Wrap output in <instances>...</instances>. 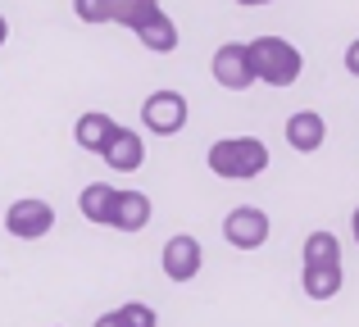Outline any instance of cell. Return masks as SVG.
I'll use <instances>...</instances> for the list:
<instances>
[{
  "label": "cell",
  "mask_w": 359,
  "mask_h": 327,
  "mask_svg": "<svg viewBox=\"0 0 359 327\" xmlns=\"http://www.w3.org/2000/svg\"><path fill=\"white\" fill-rule=\"evenodd\" d=\"M269 168V146L259 137H223L210 146V173L228 177V182H250Z\"/></svg>",
  "instance_id": "1"
},
{
  "label": "cell",
  "mask_w": 359,
  "mask_h": 327,
  "mask_svg": "<svg viewBox=\"0 0 359 327\" xmlns=\"http://www.w3.org/2000/svg\"><path fill=\"white\" fill-rule=\"evenodd\" d=\"M245 60H250V73L255 82H269V87H291L300 78V50L282 36H255L245 46Z\"/></svg>",
  "instance_id": "2"
},
{
  "label": "cell",
  "mask_w": 359,
  "mask_h": 327,
  "mask_svg": "<svg viewBox=\"0 0 359 327\" xmlns=\"http://www.w3.org/2000/svg\"><path fill=\"white\" fill-rule=\"evenodd\" d=\"M0 218H5V232H9V237H18V241H41V237H50V228H55L50 200H36V195L14 200Z\"/></svg>",
  "instance_id": "3"
},
{
  "label": "cell",
  "mask_w": 359,
  "mask_h": 327,
  "mask_svg": "<svg viewBox=\"0 0 359 327\" xmlns=\"http://www.w3.org/2000/svg\"><path fill=\"white\" fill-rule=\"evenodd\" d=\"M159 268H164L168 282H191V277H201V268H205L201 241H196L191 232H177V237H168V241H164V255H159Z\"/></svg>",
  "instance_id": "4"
},
{
  "label": "cell",
  "mask_w": 359,
  "mask_h": 327,
  "mask_svg": "<svg viewBox=\"0 0 359 327\" xmlns=\"http://www.w3.org/2000/svg\"><path fill=\"white\" fill-rule=\"evenodd\" d=\"M141 123L155 137H177L187 127V96H177V91H150L146 105H141Z\"/></svg>",
  "instance_id": "5"
},
{
  "label": "cell",
  "mask_w": 359,
  "mask_h": 327,
  "mask_svg": "<svg viewBox=\"0 0 359 327\" xmlns=\"http://www.w3.org/2000/svg\"><path fill=\"white\" fill-rule=\"evenodd\" d=\"M273 223L264 209H255V204H237V209L223 218V237H228L232 250H259L264 241H269Z\"/></svg>",
  "instance_id": "6"
},
{
  "label": "cell",
  "mask_w": 359,
  "mask_h": 327,
  "mask_svg": "<svg viewBox=\"0 0 359 327\" xmlns=\"http://www.w3.org/2000/svg\"><path fill=\"white\" fill-rule=\"evenodd\" d=\"M214 82H219L223 91H245L255 82L250 73V60H245V46L241 41H228L214 50Z\"/></svg>",
  "instance_id": "7"
},
{
  "label": "cell",
  "mask_w": 359,
  "mask_h": 327,
  "mask_svg": "<svg viewBox=\"0 0 359 327\" xmlns=\"http://www.w3.org/2000/svg\"><path fill=\"white\" fill-rule=\"evenodd\" d=\"M150 214H155V204H150L146 191H114L109 228H118V232H141V228H150Z\"/></svg>",
  "instance_id": "8"
},
{
  "label": "cell",
  "mask_w": 359,
  "mask_h": 327,
  "mask_svg": "<svg viewBox=\"0 0 359 327\" xmlns=\"http://www.w3.org/2000/svg\"><path fill=\"white\" fill-rule=\"evenodd\" d=\"M105 164L114 168V173H137L141 164H146V141H141L132 127H114V137L105 141Z\"/></svg>",
  "instance_id": "9"
},
{
  "label": "cell",
  "mask_w": 359,
  "mask_h": 327,
  "mask_svg": "<svg viewBox=\"0 0 359 327\" xmlns=\"http://www.w3.org/2000/svg\"><path fill=\"white\" fill-rule=\"evenodd\" d=\"M323 141H327V123H323V114H314V109H296V114L287 118V146H291V151L314 155Z\"/></svg>",
  "instance_id": "10"
},
{
  "label": "cell",
  "mask_w": 359,
  "mask_h": 327,
  "mask_svg": "<svg viewBox=\"0 0 359 327\" xmlns=\"http://www.w3.org/2000/svg\"><path fill=\"white\" fill-rule=\"evenodd\" d=\"M137 41L146 46L150 55H173L177 50V23L164 14V9H159V14H150L146 23L137 27Z\"/></svg>",
  "instance_id": "11"
},
{
  "label": "cell",
  "mask_w": 359,
  "mask_h": 327,
  "mask_svg": "<svg viewBox=\"0 0 359 327\" xmlns=\"http://www.w3.org/2000/svg\"><path fill=\"white\" fill-rule=\"evenodd\" d=\"M114 118L105 114V109H87V114L78 118V127H73V137H78V146L82 151H91V155H100L105 151V141L114 137Z\"/></svg>",
  "instance_id": "12"
},
{
  "label": "cell",
  "mask_w": 359,
  "mask_h": 327,
  "mask_svg": "<svg viewBox=\"0 0 359 327\" xmlns=\"http://www.w3.org/2000/svg\"><path fill=\"white\" fill-rule=\"evenodd\" d=\"M300 286H305L309 300H332L341 291V264H305Z\"/></svg>",
  "instance_id": "13"
},
{
  "label": "cell",
  "mask_w": 359,
  "mask_h": 327,
  "mask_svg": "<svg viewBox=\"0 0 359 327\" xmlns=\"http://www.w3.org/2000/svg\"><path fill=\"white\" fill-rule=\"evenodd\" d=\"M100 9H105V23H123L137 32L150 14H159V0H100Z\"/></svg>",
  "instance_id": "14"
},
{
  "label": "cell",
  "mask_w": 359,
  "mask_h": 327,
  "mask_svg": "<svg viewBox=\"0 0 359 327\" xmlns=\"http://www.w3.org/2000/svg\"><path fill=\"white\" fill-rule=\"evenodd\" d=\"M114 191L118 186H109V182H91V186H82V195H78V209H82V218L87 223H105L109 228V209H114Z\"/></svg>",
  "instance_id": "15"
},
{
  "label": "cell",
  "mask_w": 359,
  "mask_h": 327,
  "mask_svg": "<svg viewBox=\"0 0 359 327\" xmlns=\"http://www.w3.org/2000/svg\"><path fill=\"white\" fill-rule=\"evenodd\" d=\"M300 255H305V264H341V241H337V232H309Z\"/></svg>",
  "instance_id": "16"
},
{
  "label": "cell",
  "mask_w": 359,
  "mask_h": 327,
  "mask_svg": "<svg viewBox=\"0 0 359 327\" xmlns=\"http://www.w3.org/2000/svg\"><path fill=\"white\" fill-rule=\"evenodd\" d=\"M118 319H123V327H159V314L150 309L146 300H132V305H123V309H118Z\"/></svg>",
  "instance_id": "17"
},
{
  "label": "cell",
  "mask_w": 359,
  "mask_h": 327,
  "mask_svg": "<svg viewBox=\"0 0 359 327\" xmlns=\"http://www.w3.org/2000/svg\"><path fill=\"white\" fill-rule=\"evenodd\" d=\"M346 69H351L355 78H359V36H355L351 46H346Z\"/></svg>",
  "instance_id": "18"
},
{
  "label": "cell",
  "mask_w": 359,
  "mask_h": 327,
  "mask_svg": "<svg viewBox=\"0 0 359 327\" xmlns=\"http://www.w3.org/2000/svg\"><path fill=\"white\" fill-rule=\"evenodd\" d=\"M96 327H123V319H118V309H114V314H100V319H96Z\"/></svg>",
  "instance_id": "19"
},
{
  "label": "cell",
  "mask_w": 359,
  "mask_h": 327,
  "mask_svg": "<svg viewBox=\"0 0 359 327\" xmlns=\"http://www.w3.org/2000/svg\"><path fill=\"white\" fill-rule=\"evenodd\" d=\"M351 232H355V246H359V204H355V214H351Z\"/></svg>",
  "instance_id": "20"
},
{
  "label": "cell",
  "mask_w": 359,
  "mask_h": 327,
  "mask_svg": "<svg viewBox=\"0 0 359 327\" xmlns=\"http://www.w3.org/2000/svg\"><path fill=\"white\" fill-rule=\"evenodd\" d=\"M5 36H9V23H5V14H0V46H5Z\"/></svg>",
  "instance_id": "21"
},
{
  "label": "cell",
  "mask_w": 359,
  "mask_h": 327,
  "mask_svg": "<svg viewBox=\"0 0 359 327\" xmlns=\"http://www.w3.org/2000/svg\"><path fill=\"white\" fill-rule=\"evenodd\" d=\"M237 5H273V0H237Z\"/></svg>",
  "instance_id": "22"
}]
</instances>
